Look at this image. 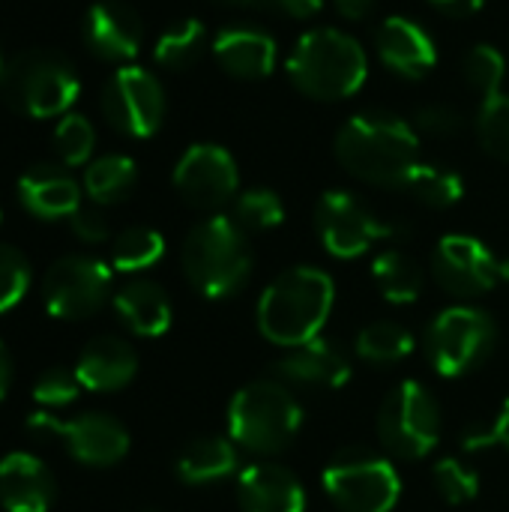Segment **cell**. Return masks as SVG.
I'll use <instances>...</instances> for the list:
<instances>
[{"mask_svg":"<svg viewBox=\"0 0 509 512\" xmlns=\"http://www.w3.org/2000/svg\"><path fill=\"white\" fill-rule=\"evenodd\" d=\"M333 3H336L339 15L348 21H360L375 9V0H333Z\"/></svg>","mask_w":509,"mask_h":512,"instance_id":"43","label":"cell"},{"mask_svg":"<svg viewBox=\"0 0 509 512\" xmlns=\"http://www.w3.org/2000/svg\"><path fill=\"white\" fill-rule=\"evenodd\" d=\"M18 201L36 219H69L81 207V189L69 171L42 162L18 177Z\"/></svg>","mask_w":509,"mask_h":512,"instance_id":"20","label":"cell"},{"mask_svg":"<svg viewBox=\"0 0 509 512\" xmlns=\"http://www.w3.org/2000/svg\"><path fill=\"white\" fill-rule=\"evenodd\" d=\"M405 189L429 207H453L465 195V183L456 171L429 162H417V168L408 174Z\"/></svg>","mask_w":509,"mask_h":512,"instance_id":"31","label":"cell"},{"mask_svg":"<svg viewBox=\"0 0 509 512\" xmlns=\"http://www.w3.org/2000/svg\"><path fill=\"white\" fill-rule=\"evenodd\" d=\"M3 69H6V66H3V60H0V78H3Z\"/></svg>","mask_w":509,"mask_h":512,"instance_id":"47","label":"cell"},{"mask_svg":"<svg viewBox=\"0 0 509 512\" xmlns=\"http://www.w3.org/2000/svg\"><path fill=\"white\" fill-rule=\"evenodd\" d=\"M81 390L84 387L78 384L75 369H48L33 384V399L45 408H63V405H72Z\"/></svg>","mask_w":509,"mask_h":512,"instance_id":"38","label":"cell"},{"mask_svg":"<svg viewBox=\"0 0 509 512\" xmlns=\"http://www.w3.org/2000/svg\"><path fill=\"white\" fill-rule=\"evenodd\" d=\"M462 72H465L468 84H471L483 99H489V96L501 93V84H504V75H507V60H504V54H501L495 45L480 42V45H474V48L465 54Z\"/></svg>","mask_w":509,"mask_h":512,"instance_id":"34","label":"cell"},{"mask_svg":"<svg viewBox=\"0 0 509 512\" xmlns=\"http://www.w3.org/2000/svg\"><path fill=\"white\" fill-rule=\"evenodd\" d=\"M96 132L93 123L81 114H63L54 129V150L63 165H84L93 156Z\"/></svg>","mask_w":509,"mask_h":512,"instance_id":"35","label":"cell"},{"mask_svg":"<svg viewBox=\"0 0 509 512\" xmlns=\"http://www.w3.org/2000/svg\"><path fill=\"white\" fill-rule=\"evenodd\" d=\"M0 219H3V213H0Z\"/></svg>","mask_w":509,"mask_h":512,"instance_id":"48","label":"cell"},{"mask_svg":"<svg viewBox=\"0 0 509 512\" xmlns=\"http://www.w3.org/2000/svg\"><path fill=\"white\" fill-rule=\"evenodd\" d=\"M237 471V444L228 438H198L177 459V477L186 486H210Z\"/></svg>","mask_w":509,"mask_h":512,"instance_id":"25","label":"cell"},{"mask_svg":"<svg viewBox=\"0 0 509 512\" xmlns=\"http://www.w3.org/2000/svg\"><path fill=\"white\" fill-rule=\"evenodd\" d=\"M438 285L453 297H480L501 282V261L468 234H447L432 261Z\"/></svg>","mask_w":509,"mask_h":512,"instance_id":"15","label":"cell"},{"mask_svg":"<svg viewBox=\"0 0 509 512\" xmlns=\"http://www.w3.org/2000/svg\"><path fill=\"white\" fill-rule=\"evenodd\" d=\"M333 279L318 267H291L279 273L258 300V330L279 348H297L321 336L333 312Z\"/></svg>","mask_w":509,"mask_h":512,"instance_id":"2","label":"cell"},{"mask_svg":"<svg viewBox=\"0 0 509 512\" xmlns=\"http://www.w3.org/2000/svg\"><path fill=\"white\" fill-rule=\"evenodd\" d=\"M57 486L42 459L30 453H9L0 459V507L6 512H48Z\"/></svg>","mask_w":509,"mask_h":512,"instance_id":"18","label":"cell"},{"mask_svg":"<svg viewBox=\"0 0 509 512\" xmlns=\"http://www.w3.org/2000/svg\"><path fill=\"white\" fill-rule=\"evenodd\" d=\"M372 279H375L381 297L387 303H396V306L414 303L423 294V270H420V264L411 255L399 252V249H387V252H381L375 258Z\"/></svg>","mask_w":509,"mask_h":512,"instance_id":"26","label":"cell"},{"mask_svg":"<svg viewBox=\"0 0 509 512\" xmlns=\"http://www.w3.org/2000/svg\"><path fill=\"white\" fill-rule=\"evenodd\" d=\"M69 225H72V234L81 240V243H105L108 240V219L96 210V207H78L72 216H69Z\"/></svg>","mask_w":509,"mask_h":512,"instance_id":"41","label":"cell"},{"mask_svg":"<svg viewBox=\"0 0 509 512\" xmlns=\"http://www.w3.org/2000/svg\"><path fill=\"white\" fill-rule=\"evenodd\" d=\"M30 288V264L27 258L12 249L0 246V315L15 309Z\"/></svg>","mask_w":509,"mask_h":512,"instance_id":"37","label":"cell"},{"mask_svg":"<svg viewBox=\"0 0 509 512\" xmlns=\"http://www.w3.org/2000/svg\"><path fill=\"white\" fill-rule=\"evenodd\" d=\"M303 426V408L279 381H252L228 405V435L237 447L273 456L291 447Z\"/></svg>","mask_w":509,"mask_h":512,"instance_id":"5","label":"cell"},{"mask_svg":"<svg viewBox=\"0 0 509 512\" xmlns=\"http://www.w3.org/2000/svg\"><path fill=\"white\" fill-rule=\"evenodd\" d=\"M501 282H507L509 285V258L507 261H501Z\"/></svg>","mask_w":509,"mask_h":512,"instance_id":"46","label":"cell"},{"mask_svg":"<svg viewBox=\"0 0 509 512\" xmlns=\"http://www.w3.org/2000/svg\"><path fill=\"white\" fill-rule=\"evenodd\" d=\"M210 48L219 66L243 81L267 78L276 69V57H279L273 36L258 27H225L219 30Z\"/></svg>","mask_w":509,"mask_h":512,"instance_id":"23","label":"cell"},{"mask_svg":"<svg viewBox=\"0 0 509 512\" xmlns=\"http://www.w3.org/2000/svg\"><path fill=\"white\" fill-rule=\"evenodd\" d=\"M237 498L243 512H303V483L282 465L255 462L237 474Z\"/></svg>","mask_w":509,"mask_h":512,"instance_id":"19","label":"cell"},{"mask_svg":"<svg viewBox=\"0 0 509 512\" xmlns=\"http://www.w3.org/2000/svg\"><path fill=\"white\" fill-rule=\"evenodd\" d=\"M189 285L207 300L234 297L252 276V249L234 216H210L198 222L180 249Z\"/></svg>","mask_w":509,"mask_h":512,"instance_id":"4","label":"cell"},{"mask_svg":"<svg viewBox=\"0 0 509 512\" xmlns=\"http://www.w3.org/2000/svg\"><path fill=\"white\" fill-rule=\"evenodd\" d=\"M237 183V162L219 144L189 147L174 168V189L195 210H219L237 195Z\"/></svg>","mask_w":509,"mask_h":512,"instance_id":"14","label":"cell"},{"mask_svg":"<svg viewBox=\"0 0 509 512\" xmlns=\"http://www.w3.org/2000/svg\"><path fill=\"white\" fill-rule=\"evenodd\" d=\"M84 39L96 57L123 63L141 51L144 24L132 6H126L120 0H99L87 9Z\"/></svg>","mask_w":509,"mask_h":512,"instance_id":"16","label":"cell"},{"mask_svg":"<svg viewBox=\"0 0 509 512\" xmlns=\"http://www.w3.org/2000/svg\"><path fill=\"white\" fill-rule=\"evenodd\" d=\"M111 294V267L93 255H66L42 276V303L54 318L81 321Z\"/></svg>","mask_w":509,"mask_h":512,"instance_id":"10","label":"cell"},{"mask_svg":"<svg viewBox=\"0 0 509 512\" xmlns=\"http://www.w3.org/2000/svg\"><path fill=\"white\" fill-rule=\"evenodd\" d=\"M135 183H138V168L129 156H120V153L99 156L96 162L87 165V174H84V189L90 201L96 204H117L129 198Z\"/></svg>","mask_w":509,"mask_h":512,"instance_id":"27","label":"cell"},{"mask_svg":"<svg viewBox=\"0 0 509 512\" xmlns=\"http://www.w3.org/2000/svg\"><path fill=\"white\" fill-rule=\"evenodd\" d=\"M336 159L348 174L384 189H405L420 162V138L390 111H360L336 135Z\"/></svg>","mask_w":509,"mask_h":512,"instance_id":"1","label":"cell"},{"mask_svg":"<svg viewBox=\"0 0 509 512\" xmlns=\"http://www.w3.org/2000/svg\"><path fill=\"white\" fill-rule=\"evenodd\" d=\"M465 450L477 453V450H489V447H507L509 450V399L504 402V408L498 411V417L492 423H477L465 432L462 441Z\"/></svg>","mask_w":509,"mask_h":512,"instance_id":"40","label":"cell"},{"mask_svg":"<svg viewBox=\"0 0 509 512\" xmlns=\"http://www.w3.org/2000/svg\"><path fill=\"white\" fill-rule=\"evenodd\" d=\"M231 3L246 6V9H261V12H282L291 18H312L324 6V0H231Z\"/></svg>","mask_w":509,"mask_h":512,"instance_id":"42","label":"cell"},{"mask_svg":"<svg viewBox=\"0 0 509 512\" xmlns=\"http://www.w3.org/2000/svg\"><path fill=\"white\" fill-rule=\"evenodd\" d=\"M462 126H465L462 111H456V108H450V105H441V102L423 105V108L417 111V117H414V129H420V132H426V135H438V138H450V135H456Z\"/></svg>","mask_w":509,"mask_h":512,"instance_id":"39","label":"cell"},{"mask_svg":"<svg viewBox=\"0 0 509 512\" xmlns=\"http://www.w3.org/2000/svg\"><path fill=\"white\" fill-rule=\"evenodd\" d=\"M477 135L489 156L509 162V93H495L483 99L477 114Z\"/></svg>","mask_w":509,"mask_h":512,"instance_id":"33","label":"cell"},{"mask_svg":"<svg viewBox=\"0 0 509 512\" xmlns=\"http://www.w3.org/2000/svg\"><path fill=\"white\" fill-rule=\"evenodd\" d=\"M105 120L129 138H150L165 120V90L153 72L120 66L102 90Z\"/></svg>","mask_w":509,"mask_h":512,"instance_id":"11","label":"cell"},{"mask_svg":"<svg viewBox=\"0 0 509 512\" xmlns=\"http://www.w3.org/2000/svg\"><path fill=\"white\" fill-rule=\"evenodd\" d=\"M9 381H12V363H9V354H6V348L0 342V402H3V396L9 390Z\"/></svg>","mask_w":509,"mask_h":512,"instance_id":"45","label":"cell"},{"mask_svg":"<svg viewBox=\"0 0 509 512\" xmlns=\"http://www.w3.org/2000/svg\"><path fill=\"white\" fill-rule=\"evenodd\" d=\"M435 486L441 492V498L453 507L471 504L480 492V477L474 468L462 465L459 459H441L435 465Z\"/></svg>","mask_w":509,"mask_h":512,"instance_id":"36","label":"cell"},{"mask_svg":"<svg viewBox=\"0 0 509 512\" xmlns=\"http://www.w3.org/2000/svg\"><path fill=\"white\" fill-rule=\"evenodd\" d=\"M411 351H414L411 330L402 324H393V321H375V324L363 327L357 336V354L375 366L402 363L405 357H411Z\"/></svg>","mask_w":509,"mask_h":512,"instance_id":"29","label":"cell"},{"mask_svg":"<svg viewBox=\"0 0 509 512\" xmlns=\"http://www.w3.org/2000/svg\"><path fill=\"white\" fill-rule=\"evenodd\" d=\"M207 48V30L198 18H183L177 24H171L159 39H156V48H153V57L159 66L171 69V72H183L189 69L192 63L201 60Z\"/></svg>","mask_w":509,"mask_h":512,"instance_id":"28","label":"cell"},{"mask_svg":"<svg viewBox=\"0 0 509 512\" xmlns=\"http://www.w3.org/2000/svg\"><path fill=\"white\" fill-rule=\"evenodd\" d=\"M27 429L63 438L69 456L90 468L117 465L129 453V432L108 414H81L75 420H60L48 411H36L27 417Z\"/></svg>","mask_w":509,"mask_h":512,"instance_id":"13","label":"cell"},{"mask_svg":"<svg viewBox=\"0 0 509 512\" xmlns=\"http://www.w3.org/2000/svg\"><path fill=\"white\" fill-rule=\"evenodd\" d=\"M324 492L342 512H393L402 480L393 462L369 450H342L324 468Z\"/></svg>","mask_w":509,"mask_h":512,"instance_id":"7","label":"cell"},{"mask_svg":"<svg viewBox=\"0 0 509 512\" xmlns=\"http://www.w3.org/2000/svg\"><path fill=\"white\" fill-rule=\"evenodd\" d=\"M282 219H285V204L273 189L258 186L234 198V222L243 231H270L282 225Z\"/></svg>","mask_w":509,"mask_h":512,"instance_id":"32","label":"cell"},{"mask_svg":"<svg viewBox=\"0 0 509 512\" xmlns=\"http://www.w3.org/2000/svg\"><path fill=\"white\" fill-rule=\"evenodd\" d=\"M495 339L498 330L489 312L477 306H450L432 321L426 333V351L438 375L462 378L489 360Z\"/></svg>","mask_w":509,"mask_h":512,"instance_id":"9","label":"cell"},{"mask_svg":"<svg viewBox=\"0 0 509 512\" xmlns=\"http://www.w3.org/2000/svg\"><path fill=\"white\" fill-rule=\"evenodd\" d=\"M432 6H438L447 15H474L486 0H429Z\"/></svg>","mask_w":509,"mask_h":512,"instance_id":"44","label":"cell"},{"mask_svg":"<svg viewBox=\"0 0 509 512\" xmlns=\"http://www.w3.org/2000/svg\"><path fill=\"white\" fill-rule=\"evenodd\" d=\"M276 369L285 381L303 384V387L336 390L351 381V357L345 354V348H339L333 339H324V336L291 348L279 360Z\"/></svg>","mask_w":509,"mask_h":512,"instance_id":"21","label":"cell"},{"mask_svg":"<svg viewBox=\"0 0 509 512\" xmlns=\"http://www.w3.org/2000/svg\"><path fill=\"white\" fill-rule=\"evenodd\" d=\"M381 447L405 462L426 459L441 441V408L432 393L417 381H402L378 411Z\"/></svg>","mask_w":509,"mask_h":512,"instance_id":"8","label":"cell"},{"mask_svg":"<svg viewBox=\"0 0 509 512\" xmlns=\"http://www.w3.org/2000/svg\"><path fill=\"white\" fill-rule=\"evenodd\" d=\"M162 255H165V237L144 225L120 231L111 243V264L120 273H141L153 267Z\"/></svg>","mask_w":509,"mask_h":512,"instance_id":"30","label":"cell"},{"mask_svg":"<svg viewBox=\"0 0 509 512\" xmlns=\"http://www.w3.org/2000/svg\"><path fill=\"white\" fill-rule=\"evenodd\" d=\"M375 51L381 63L402 78H423L438 63V48L429 30L405 15H393L378 27Z\"/></svg>","mask_w":509,"mask_h":512,"instance_id":"17","label":"cell"},{"mask_svg":"<svg viewBox=\"0 0 509 512\" xmlns=\"http://www.w3.org/2000/svg\"><path fill=\"white\" fill-rule=\"evenodd\" d=\"M0 87L6 99L27 117H60L69 114L81 93L75 66L48 48L21 51L6 63Z\"/></svg>","mask_w":509,"mask_h":512,"instance_id":"6","label":"cell"},{"mask_svg":"<svg viewBox=\"0 0 509 512\" xmlns=\"http://www.w3.org/2000/svg\"><path fill=\"white\" fill-rule=\"evenodd\" d=\"M315 225L324 249L336 258H360L375 243L390 240L396 234L390 222L378 219L357 195L342 189L321 195L315 210Z\"/></svg>","mask_w":509,"mask_h":512,"instance_id":"12","label":"cell"},{"mask_svg":"<svg viewBox=\"0 0 509 512\" xmlns=\"http://www.w3.org/2000/svg\"><path fill=\"white\" fill-rule=\"evenodd\" d=\"M138 372V354L129 342L117 336H96L78 354L75 378L90 393H114L123 390Z\"/></svg>","mask_w":509,"mask_h":512,"instance_id":"22","label":"cell"},{"mask_svg":"<svg viewBox=\"0 0 509 512\" xmlns=\"http://www.w3.org/2000/svg\"><path fill=\"white\" fill-rule=\"evenodd\" d=\"M114 312L120 315L126 330L141 336V339L162 336L174 318L168 294L150 279H135L129 285H123L114 294Z\"/></svg>","mask_w":509,"mask_h":512,"instance_id":"24","label":"cell"},{"mask_svg":"<svg viewBox=\"0 0 509 512\" xmlns=\"http://www.w3.org/2000/svg\"><path fill=\"white\" fill-rule=\"evenodd\" d=\"M285 69L303 96L318 102H339L363 87L369 60L354 36L336 27H318L297 39Z\"/></svg>","mask_w":509,"mask_h":512,"instance_id":"3","label":"cell"}]
</instances>
